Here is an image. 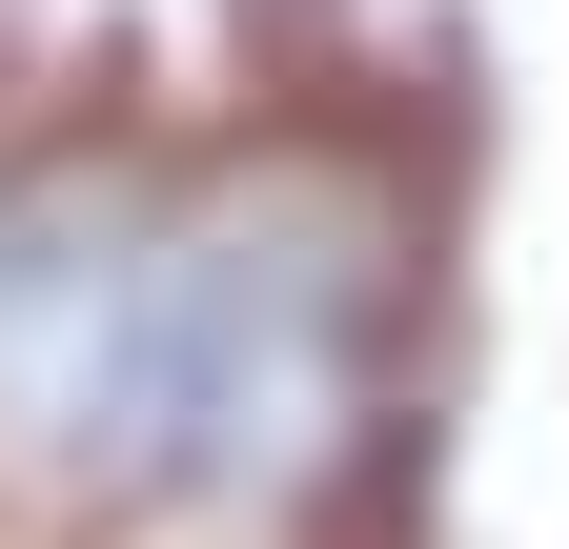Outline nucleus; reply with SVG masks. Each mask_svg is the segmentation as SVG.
<instances>
[{"label": "nucleus", "instance_id": "nucleus-1", "mask_svg": "<svg viewBox=\"0 0 569 549\" xmlns=\"http://www.w3.org/2000/svg\"><path fill=\"white\" fill-rule=\"evenodd\" d=\"M448 183L387 102L284 82L163 122L122 367V549H387L427 468Z\"/></svg>", "mask_w": 569, "mask_h": 549}, {"label": "nucleus", "instance_id": "nucleus-2", "mask_svg": "<svg viewBox=\"0 0 569 549\" xmlns=\"http://www.w3.org/2000/svg\"><path fill=\"white\" fill-rule=\"evenodd\" d=\"M284 21H306V0H284Z\"/></svg>", "mask_w": 569, "mask_h": 549}]
</instances>
